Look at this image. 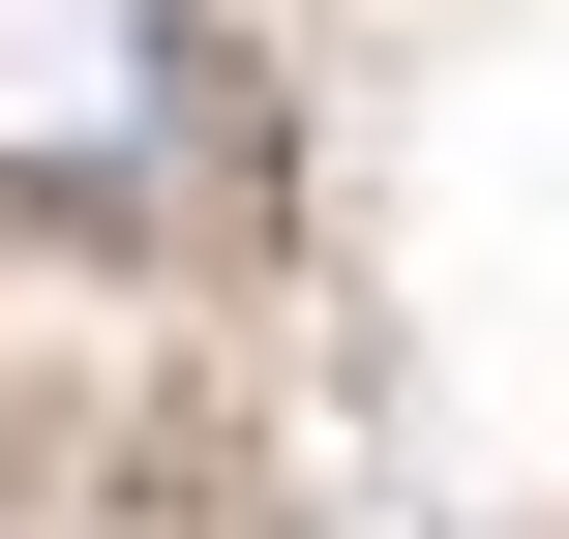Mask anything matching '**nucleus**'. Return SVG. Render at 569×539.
Instances as JSON below:
<instances>
[{
  "label": "nucleus",
  "instance_id": "nucleus-1",
  "mask_svg": "<svg viewBox=\"0 0 569 539\" xmlns=\"http://www.w3.org/2000/svg\"><path fill=\"white\" fill-rule=\"evenodd\" d=\"M270 90L180 0H0V210H240Z\"/></svg>",
  "mask_w": 569,
  "mask_h": 539
}]
</instances>
